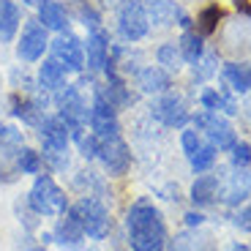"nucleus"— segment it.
Returning <instances> with one entry per match:
<instances>
[{"label": "nucleus", "mask_w": 251, "mask_h": 251, "mask_svg": "<svg viewBox=\"0 0 251 251\" xmlns=\"http://www.w3.org/2000/svg\"><path fill=\"white\" fill-rule=\"evenodd\" d=\"M235 224H238V226H243V229H249V232H251V205L240 210V213H238V219H235Z\"/></svg>", "instance_id": "obj_36"}, {"label": "nucleus", "mask_w": 251, "mask_h": 251, "mask_svg": "<svg viewBox=\"0 0 251 251\" xmlns=\"http://www.w3.org/2000/svg\"><path fill=\"white\" fill-rule=\"evenodd\" d=\"M90 126H93V134L96 137H115L118 134V118H115V109L109 107L107 101L96 96V104L90 109Z\"/></svg>", "instance_id": "obj_10"}, {"label": "nucleus", "mask_w": 251, "mask_h": 251, "mask_svg": "<svg viewBox=\"0 0 251 251\" xmlns=\"http://www.w3.org/2000/svg\"><path fill=\"white\" fill-rule=\"evenodd\" d=\"M210 74H213V57H207V60L202 63V69H200V74H197V76L202 79V76H210Z\"/></svg>", "instance_id": "obj_39"}, {"label": "nucleus", "mask_w": 251, "mask_h": 251, "mask_svg": "<svg viewBox=\"0 0 251 251\" xmlns=\"http://www.w3.org/2000/svg\"><path fill=\"white\" fill-rule=\"evenodd\" d=\"M38 22H41L47 30H66L69 14H66V8H63L57 0H44V3L38 6Z\"/></svg>", "instance_id": "obj_18"}, {"label": "nucleus", "mask_w": 251, "mask_h": 251, "mask_svg": "<svg viewBox=\"0 0 251 251\" xmlns=\"http://www.w3.org/2000/svg\"><path fill=\"white\" fill-rule=\"evenodd\" d=\"M14 115L17 118H22L25 123H30V126H41V104H36V101H14Z\"/></svg>", "instance_id": "obj_27"}, {"label": "nucleus", "mask_w": 251, "mask_h": 251, "mask_svg": "<svg viewBox=\"0 0 251 251\" xmlns=\"http://www.w3.org/2000/svg\"><path fill=\"white\" fill-rule=\"evenodd\" d=\"M137 85L145 90V93H161V90L170 88V74H167L164 69L151 66V69H142V71H139Z\"/></svg>", "instance_id": "obj_22"}, {"label": "nucleus", "mask_w": 251, "mask_h": 251, "mask_svg": "<svg viewBox=\"0 0 251 251\" xmlns=\"http://www.w3.org/2000/svg\"><path fill=\"white\" fill-rule=\"evenodd\" d=\"M229 251H249V249H246V246H232Z\"/></svg>", "instance_id": "obj_41"}, {"label": "nucleus", "mask_w": 251, "mask_h": 251, "mask_svg": "<svg viewBox=\"0 0 251 251\" xmlns=\"http://www.w3.org/2000/svg\"><path fill=\"white\" fill-rule=\"evenodd\" d=\"M19 153H22V145L19 142L0 139V183H14L22 175V170H19Z\"/></svg>", "instance_id": "obj_14"}, {"label": "nucleus", "mask_w": 251, "mask_h": 251, "mask_svg": "<svg viewBox=\"0 0 251 251\" xmlns=\"http://www.w3.org/2000/svg\"><path fill=\"white\" fill-rule=\"evenodd\" d=\"M170 251H216V240L210 232H202L200 226H191L186 232L175 235Z\"/></svg>", "instance_id": "obj_11"}, {"label": "nucleus", "mask_w": 251, "mask_h": 251, "mask_svg": "<svg viewBox=\"0 0 251 251\" xmlns=\"http://www.w3.org/2000/svg\"><path fill=\"white\" fill-rule=\"evenodd\" d=\"M82 235H85V232H82V226H79V221H76L74 213L63 216V221L57 224V229H55V238L60 240L63 246H71V249H76V246H79Z\"/></svg>", "instance_id": "obj_23"}, {"label": "nucleus", "mask_w": 251, "mask_h": 251, "mask_svg": "<svg viewBox=\"0 0 251 251\" xmlns=\"http://www.w3.org/2000/svg\"><path fill=\"white\" fill-rule=\"evenodd\" d=\"M47 27L38 25V22H27L25 30H22V38H19V47H17V55L22 60H38L47 50Z\"/></svg>", "instance_id": "obj_9"}, {"label": "nucleus", "mask_w": 251, "mask_h": 251, "mask_svg": "<svg viewBox=\"0 0 251 251\" xmlns=\"http://www.w3.org/2000/svg\"><path fill=\"white\" fill-rule=\"evenodd\" d=\"M177 47H180V55L186 63H200V57H202V36L200 33L186 30Z\"/></svg>", "instance_id": "obj_25"}, {"label": "nucleus", "mask_w": 251, "mask_h": 251, "mask_svg": "<svg viewBox=\"0 0 251 251\" xmlns=\"http://www.w3.org/2000/svg\"><path fill=\"white\" fill-rule=\"evenodd\" d=\"M151 27V19L145 14L142 3L139 0H126L120 6V17H118V30L126 41H139V38L148 33Z\"/></svg>", "instance_id": "obj_5"}, {"label": "nucleus", "mask_w": 251, "mask_h": 251, "mask_svg": "<svg viewBox=\"0 0 251 251\" xmlns=\"http://www.w3.org/2000/svg\"><path fill=\"white\" fill-rule=\"evenodd\" d=\"M52 60H57L66 71H79L85 66V47L76 36H57L52 44Z\"/></svg>", "instance_id": "obj_8"}, {"label": "nucleus", "mask_w": 251, "mask_h": 251, "mask_svg": "<svg viewBox=\"0 0 251 251\" xmlns=\"http://www.w3.org/2000/svg\"><path fill=\"white\" fill-rule=\"evenodd\" d=\"M202 221H205V216H202V213H194V210L186 213V224L188 226H202Z\"/></svg>", "instance_id": "obj_38"}, {"label": "nucleus", "mask_w": 251, "mask_h": 251, "mask_svg": "<svg viewBox=\"0 0 251 251\" xmlns=\"http://www.w3.org/2000/svg\"><path fill=\"white\" fill-rule=\"evenodd\" d=\"M79 17H82V22H85V25H88L90 30H99V14H96L90 6L79 3Z\"/></svg>", "instance_id": "obj_34"}, {"label": "nucleus", "mask_w": 251, "mask_h": 251, "mask_svg": "<svg viewBox=\"0 0 251 251\" xmlns=\"http://www.w3.org/2000/svg\"><path fill=\"white\" fill-rule=\"evenodd\" d=\"M235 8H238V11L251 22V3H249V0H235Z\"/></svg>", "instance_id": "obj_37"}, {"label": "nucleus", "mask_w": 251, "mask_h": 251, "mask_svg": "<svg viewBox=\"0 0 251 251\" xmlns=\"http://www.w3.org/2000/svg\"><path fill=\"white\" fill-rule=\"evenodd\" d=\"M85 57H88V69L90 71H101L109 60V38L104 30H93L88 38V50H85Z\"/></svg>", "instance_id": "obj_16"}, {"label": "nucleus", "mask_w": 251, "mask_h": 251, "mask_svg": "<svg viewBox=\"0 0 251 251\" xmlns=\"http://www.w3.org/2000/svg\"><path fill=\"white\" fill-rule=\"evenodd\" d=\"M30 251H44V249H30Z\"/></svg>", "instance_id": "obj_43"}, {"label": "nucleus", "mask_w": 251, "mask_h": 251, "mask_svg": "<svg viewBox=\"0 0 251 251\" xmlns=\"http://www.w3.org/2000/svg\"><path fill=\"white\" fill-rule=\"evenodd\" d=\"M194 123L207 134V139H210V145H213L216 151H232L235 142H238V139H235L232 126L226 123L221 115H216V112H202V115H197Z\"/></svg>", "instance_id": "obj_7"}, {"label": "nucleus", "mask_w": 251, "mask_h": 251, "mask_svg": "<svg viewBox=\"0 0 251 251\" xmlns=\"http://www.w3.org/2000/svg\"><path fill=\"white\" fill-rule=\"evenodd\" d=\"M153 115H156L164 126H183L188 120L186 104H183V99H180V96H175V93L164 96L156 107H153Z\"/></svg>", "instance_id": "obj_12"}, {"label": "nucleus", "mask_w": 251, "mask_h": 251, "mask_svg": "<svg viewBox=\"0 0 251 251\" xmlns=\"http://www.w3.org/2000/svg\"><path fill=\"white\" fill-rule=\"evenodd\" d=\"M96 156L101 158L104 170L115 177L126 175L128 172V164H131V153H128L126 142L118 134L115 137H99V151H96Z\"/></svg>", "instance_id": "obj_4"}, {"label": "nucleus", "mask_w": 251, "mask_h": 251, "mask_svg": "<svg viewBox=\"0 0 251 251\" xmlns=\"http://www.w3.org/2000/svg\"><path fill=\"white\" fill-rule=\"evenodd\" d=\"M38 128H41L44 151H66L69 148V128L60 118H44Z\"/></svg>", "instance_id": "obj_13"}, {"label": "nucleus", "mask_w": 251, "mask_h": 251, "mask_svg": "<svg viewBox=\"0 0 251 251\" xmlns=\"http://www.w3.org/2000/svg\"><path fill=\"white\" fill-rule=\"evenodd\" d=\"M71 213L76 216V221H79V226H82V232L90 235V238H96V240L107 238L109 229H112V219H109L107 207L101 205L96 197H82V200L74 205V210H71Z\"/></svg>", "instance_id": "obj_3"}, {"label": "nucleus", "mask_w": 251, "mask_h": 251, "mask_svg": "<svg viewBox=\"0 0 251 251\" xmlns=\"http://www.w3.org/2000/svg\"><path fill=\"white\" fill-rule=\"evenodd\" d=\"M101 3H104V6H115V3H118V0H101Z\"/></svg>", "instance_id": "obj_42"}, {"label": "nucleus", "mask_w": 251, "mask_h": 251, "mask_svg": "<svg viewBox=\"0 0 251 251\" xmlns=\"http://www.w3.org/2000/svg\"><path fill=\"white\" fill-rule=\"evenodd\" d=\"M19 22H22V14H19L17 3L0 0V41H11Z\"/></svg>", "instance_id": "obj_21"}, {"label": "nucleus", "mask_w": 251, "mask_h": 251, "mask_svg": "<svg viewBox=\"0 0 251 251\" xmlns=\"http://www.w3.org/2000/svg\"><path fill=\"white\" fill-rule=\"evenodd\" d=\"M19 170L25 172V175H36L41 170V153L30 151V148H22V153H19Z\"/></svg>", "instance_id": "obj_31"}, {"label": "nucleus", "mask_w": 251, "mask_h": 251, "mask_svg": "<svg viewBox=\"0 0 251 251\" xmlns=\"http://www.w3.org/2000/svg\"><path fill=\"white\" fill-rule=\"evenodd\" d=\"M158 63L161 66H167L170 71H177L180 69V63H183V55H180V47L177 44H164V47H158Z\"/></svg>", "instance_id": "obj_29"}, {"label": "nucleus", "mask_w": 251, "mask_h": 251, "mask_svg": "<svg viewBox=\"0 0 251 251\" xmlns=\"http://www.w3.org/2000/svg\"><path fill=\"white\" fill-rule=\"evenodd\" d=\"M27 205L38 216H63L66 213V194L57 188V183L50 175H38L30 194H27Z\"/></svg>", "instance_id": "obj_2"}, {"label": "nucleus", "mask_w": 251, "mask_h": 251, "mask_svg": "<svg viewBox=\"0 0 251 251\" xmlns=\"http://www.w3.org/2000/svg\"><path fill=\"white\" fill-rule=\"evenodd\" d=\"M249 194H251V172H246V167H238V172L229 175V183L224 188V200L226 205H240Z\"/></svg>", "instance_id": "obj_17"}, {"label": "nucleus", "mask_w": 251, "mask_h": 251, "mask_svg": "<svg viewBox=\"0 0 251 251\" xmlns=\"http://www.w3.org/2000/svg\"><path fill=\"white\" fill-rule=\"evenodd\" d=\"M202 107L205 109H224V112H229V115L235 112L232 101L226 99V96L216 93V90H205V93H202Z\"/></svg>", "instance_id": "obj_30"}, {"label": "nucleus", "mask_w": 251, "mask_h": 251, "mask_svg": "<svg viewBox=\"0 0 251 251\" xmlns=\"http://www.w3.org/2000/svg\"><path fill=\"white\" fill-rule=\"evenodd\" d=\"M76 142H79V151L85 158H93L96 151H99V137H96V134H79Z\"/></svg>", "instance_id": "obj_32"}, {"label": "nucleus", "mask_w": 251, "mask_h": 251, "mask_svg": "<svg viewBox=\"0 0 251 251\" xmlns=\"http://www.w3.org/2000/svg\"><path fill=\"white\" fill-rule=\"evenodd\" d=\"M57 118L66 123V128H69L74 137L85 134V123H88L90 112H88V107H85L82 96L76 93V88H66V93L60 96V115H57Z\"/></svg>", "instance_id": "obj_6"}, {"label": "nucleus", "mask_w": 251, "mask_h": 251, "mask_svg": "<svg viewBox=\"0 0 251 251\" xmlns=\"http://www.w3.org/2000/svg\"><path fill=\"white\" fill-rule=\"evenodd\" d=\"M22 3H25V6H41L44 0H22Z\"/></svg>", "instance_id": "obj_40"}, {"label": "nucleus", "mask_w": 251, "mask_h": 251, "mask_svg": "<svg viewBox=\"0 0 251 251\" xmlns=\"http://www.w3.org/2000/svg\"><path fill=\"white\" fill-rule=\"evenodd\" d=\"M221 17H224L221 6H207V8H202L200 17H197V33H200V36H210V33H216Z\"/></svg>", "instance_id": "obj_26"}, {"label": "nucleus", "mask_w": 251, "mask_h": 251, "mask_svg": "<svg viewBox=\"0 0 251 251\" xmlns=\"http://www.w3.org/2000/svg\"><path fill=\"white\" fill-rule=\"evenodd\" d=\"M221 76L235 93H249L251 90V63H229V66H224Z\"/></svg>", "instance_id": "obj_20"}, {"label": "nucleus", "mask_w": 251, "mask_h": 251, "mask_svg": "<svg viewBox=\"0 0 251 251\" xmlns=\"http://www.w3.org/2000/svg\"><path fill=\"white\" fill-rule=\"evenodd\" d=\"M139 3H142L148 19H153L156 25H172L175 19H177V25H180L183 11L172 3V0H139Z\"/></svg>", "instance_id": "obj_15"}, {"label": "nucleus", "mask_w": 251, "mask_h": 251, "mask_svg": "<svg viewBox=\"0 0 251 251\" xmlns=\"http://www.w3.org/2000/svg\"><path fill=\"white\" fill-rule=\"evenodd\" d=\"M0 139H6V142H19L22 145V134L11 126H0Z\"/></svg>", "instance_id": "obj_35"}, {"label": "nucleus", "mask_w": 251, "mask_h": 251, "mask_svg": "<svg viewBox=\"0 0 251 251\" xmlns=\"http://www.w3.org/2000/svg\"><path fill=\"white\" fill-rule=\"evenodd\" d=\"M232 164H235V167H249V164H251V145L235 142V148H232Z\"/></svg>", "instance_id": "obj_33"}, {"label": "nucleus", "mask_w": 251, "mask_h": 251, "mask_svg": "<svg viewBox=\"0 0 251 251\" xmlns=\"http://www.w3.org/2000/svg\"><path fill=\"white\" fill-rule=\"evenodd\" d=\"M38 79H41V88L47 90H60L66 85V69H63L57 60H47L38 71Z\"/></svg>", "instance_id": "obj_24"}, {"label": "nucleus", "mask_w": 251, "mask_h": 251, "mask_svg": "<svg viewBox=\"0 0 251 251\" xmlns=\"http://www.w3.org/2000/svg\"><path fill=\"white\" fill-rule=\"evenodd\" d=\"M188 161H191V167H194L197 172H205L207 167L216 161V148L210 142H202V148L197 153H191V156H188Z\"/></svg>", "instance_id": "obj_28"}, {"label": "nucleus", "mask_w": 251, "mask_h": 251, "mask_svg": "<svg viewBox=\"0 0 251 251\" xmlns=\"http://www.w3.org/2000/svg\"><path fill=\"white\" fill-rule=\"evenodd\" d=\"M219 188H221L219 175H200L191 186V202L194 205H210L219 197Z\"/></svg>", "instance_id": "obj_19"}, {"label": "nucleus", "mask_w": 251, "mask_h": 251, "mask_svg": "<svg viewBox=\"0 0 251 251\" xmlns=\"http://www.w3.org/2000/svg\"><path fill=\"white\" fill-rule=\"evenodd\" d=\"M128 238L134 251H167V226L164 216L151 200H139L128 210Z\"/></svg>", "instance_id": "obj_1"}]
</instances>
